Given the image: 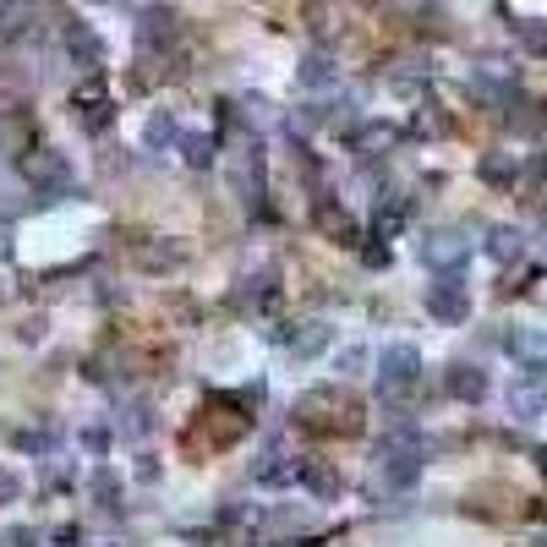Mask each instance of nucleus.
<instances>
[{
    "instance_id": "f257e3e1",
    "label": "nucleus",
    "mask_w": 547,
    "mask_h": 547,
    "mask_svg": "<svg viewBox=\"0 0 547 547\" xmlns=\"http://www.w3.org/2000/svg\"><path fill=\"white\" fill-rule=\"evenodd\" d=\"M290 416H296V427L323 433V438H334V433L351 438L356 427H362V405H356V394L340 389V383H318V389L296 394V411Z\"/></svg>"
},
{
    "instance_id": "f03ea898",
    "label": "nucleus",
    "mask_w": 547,
    "mask_h": 547,
    "mask_svg": "<svg viewBox=\"0 0 547 547\" xmlns=\"http://www.w3.org/2000/svg\"><path fill=\"white\" fill-rule=\"evenodd\" d=\"M422 438L411 433V427H400V433H389L378 449H372V465H378V487H389V493H400V487H411L416 476H422Z\"/></svg>"
},
{
    "instance_id": "7ed1b4c3",
    "label": "nucleus",
    "mask_w": 547,
    "mask_h": 547,
    "mask_svg": "<svg viewBox=\"0 0 547 547\" xmlns=\"http://www.w3.org/2000/svg\"><path fill=\"white\" fill-rule=\"evenodd\" d=\"M416 383H422V351L416 345H389L378 356V394L383 405H411Z\"/></svg>"
},
{
    "instance_id": "20e7f679",
    "label": "nucleus",
    "mask_w": 547,
    "mask_h": 547,
    "mask_svg": "<svg viewBox=\"0 0 547 547\" xmlns=\"http://www.w3.org/2000/svg\"><path fill=\"white\" fill-rule=\"evenodd\" d=\"M22 176L33 181L39 197H66L72 192V165H66V154H55V148H28V154H22Z\"/></svg>"
},
{
    "instance_id": "39448f33",
    "label": "nucleus",
    "mask_w": 547,
    "mask_h": 547,
    "mask_svg": "<svg viewBox=\"0 0 547 547\" xmlns=\"http://www.w3.org/2000/svg\"><path fill=\"white\" fill-rule=\"evenodd\" d=\"M427 312L438 323H465L471 318V285L460 274H444L438 285H427Z\"/></svg>"
},
{
    "instance_id": "423d86ee",
    "label": "nucleus",
    "mask_w": 547,
    "mask_h": 547,
    "mask_svg": "<svg viewBox=\"0 0 547 547\" xmlns=\"http://www.w3.org/2000/svg\"><path fill=\"white\" fill-rule=\"evenodd\" d=\"M72 110L83 115V126H88V132H104V126H110L115 104H110V93H104V77H99V72H88L83 83L72 88Z\"/></svg>"
},
{
    "instance_id": "0eeeda50",
    "label": "nucleus",
    "mask_w": 547,
    "mask_h": 547,
    "mask_svg": "<svg viewBox=\"0 0 547 547\" xmlns=\"http://www.w3.org/2000/svg\"><path fill=\"white\" fill-rule=\"evenodd\" d=\"M465 258H471V241H465L460 230H433V236L422 241V263L438 274H455Z\"/></svg>"
},
{
    "instance_id": "6e6552de",
    "label": "nucleus",
    "mask_w": 547,
    "mask_h": 547,
    "mask_svg": "<svg viewBox=\"0 0 547 547\" xmlns=\"http://www.w3.org/2000/svg\"><path fill=\"white\" fill-rule=\"evenodd\" d=\"M504 351L515 356L526 372L547 378V334H537V329H509V334H504Z\"/></svg>"
},
{
    "instance_id": "1a4fd4ad",
    "label": "nucleus",
    "mask_w": 547,
    "mask_h": 547,
    "mask_svg": "<svg viewBox=\"0 0 547 547\" xmlns=\"http://www.w3.org/2000/svg\"><path fill=\"white\" fill-rule=\"evenodd\" d=\"M547 411V378H520L515 389H509V416H515V422H537V416Z\"/></svg>"
},
{
    "instance_id": "9d476101",
    "label": "nucleus",
    "mask_w": 547,
    "mask_h": 547,
    "mask_svg": "<svg viewBox=\"0 0 547 547\" xmlns=\"http://www.w3.org/2000/svg\"><path fill=\"white\" fill-rule=\"evenodd\" d=\"M66 50H72V61L83 66V72H99L104 66V44L88 22H72V28H66Z\"/></svg>"
},
{
    "instance_id": "9b49d317",
    "label": "nucleus",
    "mask_w": 547,
    "mask_h": 547,
    "mask_svg": "<svg viewBox=\"0 0 547 547\" xmlns=\"http://www.w3.org/2000/svg\"><path fill=\"white\" fill-rule=\"evenodd\" d=\"M170 39H176V17H170L165 6H148L143 17H137V44H143V55L159 50V44H170Z\"/></svg>"
},
{
    "instance_id": "f8f14e48",
    "label": "nucleus",
    "mask_w": 547,
    "mask_h": 547,
    "mask_svg": "<svg viewBox=\"0 0 547 547\" xmlns=\"http://www.w3.org/2000/svg\"><path fill=\"white\" fill-rule=\"evenodd\" d=\"M307 531H312V515H307V509H285V515H269V520L258 526V542L274 547L279 537H307Z\"/></svg>"
},
{
    "instance_id": "ddd939ff",
    "label": "nucleus",
    "mask_w": 547,
    "mask_h": 547,
    "mask_svg": "<svg viewBox=\"0 0 547 547\" xmlns=\"http://www.w3.org/2000/svg\"><path fill=\"white\" fill-rule=\"evenodd\" d=\"M296 482L301 487H307V493H318V498H340V471H329V465H323V460H307V455H301V465H296Z\"/></svg>"
},
{
    "instance_id": "4468645a",
    "label": "nucleus",
    "mask_w": 547,
    "mask_h": 547,
    "mask_svg": "<svg viewBox=\"0 0 547 547\" xmlns=\"http://www.w3.org/2000/svg\"><path fill=\"white\" fill-rule=\"evenodd\" d=\"M449 394H455V400H465V405L487 400V372H482V367L455 362V367H449Z\"/></svg>"
},
{
    "instance_id": "2eb2a0df",
    "label": "nucleus",
    "mask_w": 547,
    "mask_h": 547,
    "mask_svg": "<svg viewBox=\"0 0 547 547\" xmlns=\"http://www.w3.org/2000/svg\"><path fill=\"white\" fill-rule=\"evenodd\" d=\"M487 258H493V263H520V258H526V236H520L515 225L487 230Z\"/></svg>"
},
{
    "instance_id": "dca6fc26",
    "label": "nucleus",
    "mask_w": 547,
    "mask_h": 547,
    "mask_svg": "<svg viewBox=\"0 0 547 547\" xmlns=\"http://www.w3.org/2000/svg\"><path fill=\"white\" fill-rule=\"evenodd\" d=\"M318 230H323L329 241H345V247H351V241H362L356 219L345 214V208H334V203H318Z\"/></svg>"
},
{
    "instance_id": "f3484780",
    "label": "nucleus",
    "mask_w": 547,
    "mask_h": 547,
    "mask_svg": "<svg viewBox=\"0 0 547 547\" xmlns=\"http://www.w3.org/2000/svg\"><path fill=\"white\" fill-rule=\"evenodd\" d=\"M279 340H285L296 356H318L323 345H329V323H301V334H279Z\"/></svg>"
},
{
    "instance_id": "a211bd4d",
    "label": "nucleus",
    "mask_w": 547,
    "mask_h": 547,
    "mask_svg": "<svg viewBox=\"0 0 547 547\" xmlns=\"http://www.w3.org/2000/svg\"><path fill=\"white\" fill-rule=\"evenodd\" d=\"M181 154H186V165H192V170H208V165H214V154H219V143H214V137H203V132H181Z\"/></svg>"
},
{
    "instance_id": "6ab92c4d",
    "label": "nucleus",
    "mask_w": 547,
    "mask_h": 547,
    "mask_svg": "<svg viewBox=\"0 0 547 547\" xmlns=\"http://www.w3.org/2000/svg\"><path fill=\"white\" fill-rule=\"evenodd\" d=\"M515 176H520V159H515V154H487V159H482V181L509 186Z\"/></svg>"
},
{
    "instance_id": "aec40b11",
    "label": "nucleus",
    "mask_w": 547,
    "mask_h": 547,
    "mask_svg": "<svg viewBox=\"0 0 547 547\" xmlns=\"http://www.w3.org/2000/svg\"><path fill=\"white\" fill-rule=\"evenodd\" d=\"M143 137H148V148H170V143H181V126H176V115H154Z\"/></svg>"
},
{
    "instance_id": "412c9836",
    "label": "nucleus",
    "mask_w": 547,
    "mask_h": 547,
    "mask_svg": "<svg viewBox=\"0 0 547 547\" xmlns=\"http://www.w3.org/2000/svg\"><path fill=\"white\" fill-rule=\"evenodd\" d=\"M296 83L301 88H323V83H334V66L323 61V55H307V61H301V72H296Z\"/></svg>"
},
{
    "instance_id": "4be33fe9",
    "label": "nucleus",
    "mask_w": 547,
    "mask_h": 547,
    "mask_svg": "<svg viewBox=\"0 0 547 547\" xmlns=\"http://www.w3.org/2000/svg\"><path fill=\"white\" fill-rule=\"evenodd\" d=\"M11 444H17L22 455H50V449H55V433H44V427H22Z\"/></svg>"
},
{
    "instance_id": "5701e85b",
    "label": "nucleus",
    "mask_w": 547,
    "mask_h": 547,
    "mask_svg": "<svg viewBox=\"0 0 547 547\" xmlns=\"http://www.w3.org/2000/svg\"><path fill=\"white\" fill-rule=\"evenodd\" d=\"M394 143V126H362L356 132V154H378V148Z\"/></svg>"
},
{
    "instance_id": "b1692460",
    "label": "nucleus",
    "mask_w": 547,
    "mask_h": 547,
    "mask_svg": "<svg viewBox=\"0 0 547 547\" xmlns=\"http://www.w3.org/2000/svg\"><path fill=\"white\" fill-rule=\"evenodd\" d=\"M143 263H148V269H181L186 252L181 247H143Z\"/></svg>"
},
{
    "instance_id": "393cba45",
    "label": "nucleus",
    "mask_w": 547,
    "mask_h": 547,
    "mask_svg": "<svg viewBox=\"0 0 547 547\" xmlns=\"http://www.w3.org/2000/svg\"><path fill=\"white\" fill-rule=\"evenodd\" d=\"M520 44H526V50L531 55H547V28H542V22H520Z\"/></svg>"
},
{
    "instance_id": "a878e982",
    "label": "nucleus",
    "mask_w": 547,
    "mask_h": 547,
    "mask_svg": "<svg viewBox=\"0 0 547 547\" xmlns=\"http://www.w3.org/2000/svg\"><path fill=\"white\" fill-rule=\"evenodd\" d=\"M115 487H121V476H115L110 465H99V471H93V498H104V504H110Z\"/></svg>"
},
{
    "instance_id": "bb28decb",
    "label": "nucleus",
    "mask_w": 547,
    "mask_h": 547,
    "mask_svg": "<svg viewBox=\"0 0 547 547\" xmlns=\"http://www.w3.org/2000/svg\"><path fill=\"white\" fill-rule=\"evenodd\" d=\"M416 132H433V137H444V132H449V121L438 115V104H427V110L416 115Z\"/></svg>"
},
{
    "instance_id": "cd10ccee",
    "label": "nucleus",
    "mask_w": 547,
    "mask_h": 547,
    "mask_svg": "<svg viewBox=\"0 0 547 547\" xmlns=\"http://www.w3.org/2000/svg\"><path fill=\"white\" fill-rule=\"evenodd\" d=\"M400 219H405V208H378V219H372V225H378V241H389L394 230H400Z\"/></svg>"
},
{
    "instance_id": "c85d7f7f",
    "label": "nucleus",
    "mask_w": 547,
    "mask_h": 547,
    "mask_svg": "<svg viewBox=\"0 0 547 547\" xmlns=\"http://www.w3.org/2000/svg\"><path fill=\"white\" fill-rule=\"evenodd\" d=\"M0 547H39V542H33L28 526H11V531H0Z\"/></svg>"
},
{
    "instance_id": "c756f323",
    "label": "nucleus",
    "mask_w": 547,
    "mask_h": 547,
    "mask_svg": "<svg viewBox=\"0 0 547 547\" xmlns=\"http://www.w3.org/2000/svg\"><path fill=\"white\" fill-rule=\"evenodd\" d=\"M17 258V236H11V219H0V263Z\"/></svg>"
},
{
    "instance_id": "7c9ffc66",
    "label": "nucleus",
    "mask_w": 547,
    "mask_h": 547,
    "mask_svg": "<svg viewBox=\"0 0 547 547\" xmlns=\"http://www.w3.org/2000/svg\"><path fill=\"white\" fill-rule=\"evenodd\" d=\"M22 493V482H17V476H11L6 471V465H0V504H11V498H17Z\"/></svg>"
},
{
    "instance_id": "2f4dec72",
    "label": "nucleus",
    "mask_w": 547,
    "mask_h": 547,
    "mask_svg": "<svg viewBox=\"0 0 547 547\" xmlns=\"http://www.w3.org/2000/svg\"><path fill=\"white\" fill-rule=\"evenodd\" d=\"M362 263L367 269H389V247H362Z\"/></svg>"
},
{
    "instance_id": "473e14b6",
    "label": "nucleus",
    "mask_w": 547,
    "mask_h": 547,
    "mask_svg": "<svg viewBox=\"0 0 547 547\" xmlns=\"http://www.w3.org/2000/svg\"><path fill=\"white\" fill-rule=\"evenodd\" d=\"M537 465H542V476H547V449H542V455H537Z\"/></svg>"
},
{
    "instance_id": "72a5a7b5",
    "label": "nucleus",
    "mask_w": 547,
    "mask_h": 547,
    "mask_svg": "<svg viewBox=\"0 0 547 547\" xmlns=\"http://www.w3.org/2000/svg\"><path fill=\"white\" fill-rule=\"evenodd\" d=\"M93 6H115V0H93Z\"/></svg>"
},
{
    "instance_id": "f704fd0d",
    "label": "nucleus",
    "mask_w": 547,
    "mask_h": 547,
    "mask_svg": "<svg viewBox=\"0 0 547 547\" xmlns=\"http://www.w3.org/2000/svg\"><path fill=\"white\" fill-rule=\"evenodd\" d=\"M531 547H547V537H542V542H531Z\"/></svg>"
}]
</instances>
